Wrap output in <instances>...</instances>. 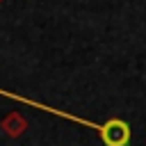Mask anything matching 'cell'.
<instances>
[{
    "instance_id": "7a4b0ae2",
    "label": "cell",
    "mask_w": 146,
    "mask_h": 146,
    "mask_svg": "<svg viewBox=\"0 0 146 146\" xmlns=\"http://www.w3.org/2000/svg\"><path fill=\"white\" fill-rule=\"evenodd\" d=\"M25 128H27L25 119H23L21 114H16V112H11V114L2 121V130H5L9 137H21V135L25 132Z\"/></svg>"
},
{
    "instance_id": "6da1fadb",
    "label": "cell",
    "mask_w": 146,
    "mask_h": 146,
    "mask_svg": "<svg viewBox=\"0 0 146 146\" xmlns=\"http://www.w3.org/2000/svg\"><path fill=\"white\" fill-rule=\"evenodd\" d=\"M98 135H100L105 146H128L132 132L123 119H110L98 128Z\"/></svg>"
},
{
    "instance_id": "3957f363",
    "label": "cell",
    "mask_w": 146,
    "mask_h": 146,
    "mask_svg": "<svg viewBox=\"0 0 146 146\" xmlns=\"http://www.w3.org/2000/svg\"><path fill=\"white\" fill-rule=\"evenodd\" d=\"M0 2H2V0H0Z\"/></svg>"
}]
</instances>
